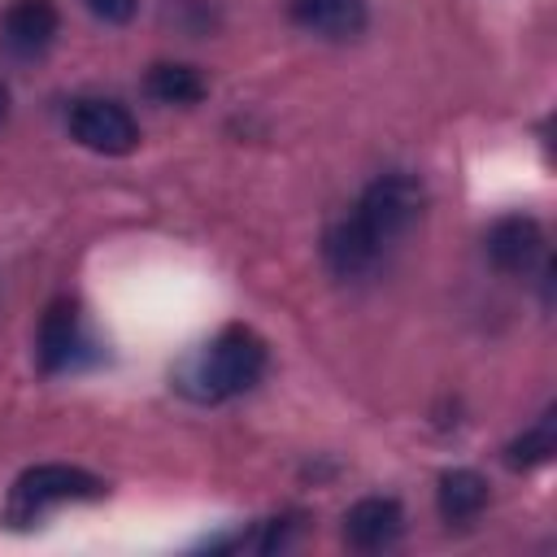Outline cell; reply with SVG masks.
Returning <instances> with one entry per match:
<instances>
[{
	"instance_id": "obj_9",
	"label": "cell",
	"mask_w": 557,
	"mask_h": 557,
	"mask_svg": "<svg viewBox=\"0 0 557 557\" xmlns=\"http://www.w3.org/2000/svg\"><path fill=\"white\" fill-rule=\"evenodd\" d=\"M83 348V326H78V309L74 300H52L39 318V335H35V357L44 374H57L65 366H74Z\"/></svg>"
},
{
	"instance_id": "obj_7",
	"label": "cell",
	"mask_w": 557,
	"mask_h": 557,
	"mask_svg": "<svg viewBox=\"0 0 557 557\" xmlns=\"http://www.w3.org/2000/svg\"><path fill=\"white\" fill-rule=\"evenodd\" d=\"M61 30V13L52 0H13L0 17V44L13 57H39Z\"/></svg>"
},
{
	"instance_id": "obj_12",
	"label": "cell",
	"mask_w": 557,
	"mask_h": 557,
	"mask_svg": "<svg viewBox=\"0 0 557 557\" xmlns=\"http://www.w3.org/2000/svg\"><path fill=\"white\" fill-rule=\"evenodd\" d=\"M553 453H557V413L544 409V413L535 418V426H527L518 440H509L505 461H509L513 470H535V466H544Z\"/></svg>"
},
{
	"instance_id": "obj_2",
	"label": "cell",
	"mask_w": 557,
	"mask_h": 557,
	"mask_svg": "<svg viewBox=\"0 0 557 557\" xmlns=\"http://www.w3.org/2000/svg\"><path fill=\"white\" fill-rule=\"evenodd\" d=\"M265 339L248 326H226L218 331L183 370H178V392L200 400V405H218V400H235L248 387H257V379L265 374Z\"/></svg>"
},
{
	"instance_id": "obj_3",
	"label": "cell",
	"mask_w": 557,
	"mask_h": 557,
	"mask_svg": "<svg viewBox=\"0 0 557 557\" xmlns=\"http://www.w3.org/2000/svg\"><path fill=\"white\" fill-rule=\"evenodd\" d=\"M104 496V479H96L83 466H65V461H44L30 466L13 479L9 500H4V522L9 527H30L39 522L52 505H70V500H100Z\"/></svg>"
},
{
	"instance_id": "obj_8",
	"label": "cell",
	"mask_w": 557,
	"mask_h": 557,
	"mask_svg": "<svg viewBox=\"0 0 557 557\" xmlns=\"http://www.w3.org/2000/svg\"><path fill=\"white\" fill-rule=\"evenodd\" d=\"M287 17L322 39H357L370 22L366 0H287Z\"/></svg>"
},
{
	"instance_id": "obj_13",
	"label": "cell",
	"mask_w": 557,
	"mask_h": 557,
	"mask_svg": "<svg viewBox=\"0 0 557 557\" xmlns=\"http://www.w3.org/2000/svg\"><path fill=\"white\" fill-rule=\"evenodd\" d=\"M83 4H87V13L100 17L104 26H122V22H131L135 9H139V0H83Z\"/></svg>"
},
{
	"instance_id": "obj_1",
	"label": "cell",
	"mask_w": 557,
	"mask_h": 557,
	"mask_svg": "<svg viewBox=\"0 0 557 557\" xmlns=\"http://www.w3.org/2000/svg\"><path fill=\"white\" fill-rule=\"evenodd\" d=\"M426 209V191L409 170H387L366 183L352 213L335 218L322 235V261L335 278H361L379 265L383 248L396 244Z\"/></svg>"
},
{
	"instance_id": "obj_10",
	"label": "cell",
	"mask_w": 557,
	"mask_h": 557,
	"mask_svg": "<svg viewBox=\"0 0 557 557\" xmlns=\"http://www.w3.org/2000/svg\"><path fill=\"white\" fill-rule=\"evenodd\" d=\"M487 505V479L474 474V470H448L440 474V487H435V509L444 522H470L479 518Z\"/></svg>"
},
{
	"instance_id": "obj_14",
	"label": "cell",
	"mask_w": 557,
	"mask_h": 557,
	"mask_svg": "<svg viewBox=\"0 0 557 557\" xmlns=\"http://www.w3.org/2000/svg\"><path fill=\"white\" fill-rule=\"evenodd\" d=\"M9 100H13V96H9V83L0 78V126H4V117H9Z\"/></svg>"
},
{
	"instance_id": "obj_11",
	"label": "cell",
	"mask_w": 557,
	"mask_h": 557,
	"mask_svg": "<svg viewBox=\"0 0 557 557\" xmlns=\"http://www.w3.org/2000/svg\"><path fill=\"white\" fill-rule=\"evenodd\" d=\"M144 91L157 100V104H196L205 100V78L196 65H183V61H157L148 74H144Z\"/></svg>"
},
{
	"instance_id": "obj_6",
	"label": "cell",
	"mask_w": 557,
	"mask_h": 557,
	"mask_svg": "<svg viewBox=\"0 0 557 557\" xmlns=\"http://www.w3.org/2000/svg\"><path fill=\"white\" fill-rule=\"evenodd\" d=\"M400 531H405V509L396 496H361L344 513V540L357 553H383L400 540Z\"/></svg>"
},
{
	"instance_id": "obj_5",
	"label": "cell",
	"mask_w": 557,
	"mask_h": 557,
	"mask_svg": "<svg viewBox=\"0 0 557 557\" xmlns=\"http://www.w3.org/2000/svg\"><path fill=\"white\" fill-rule=\"evenodd\" d=\"M483 252L500 274H527L544 261V226L531 213H505L487 226Z\"/></svg>"
},
{
	"instance_id": "obj_4",
	"label": "cell",
	"mask_w": 557,
	"mask_h": 557,
	"mask_svg": "<svg viewBox=\"0 0 557 557\" xmlns=\"http://www.w3.org/2000/svg\"><path fill=\"white\" fill-rule=\"evenodd\" d=\"M70 135L104 157H126L139 148V122L131 117L126 104L109 96H83L70 104Z\"/></svg>"
}]
</instances>
